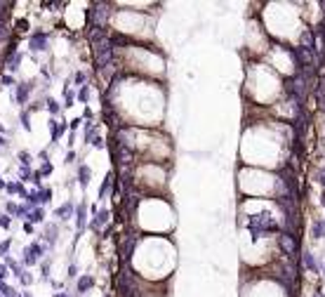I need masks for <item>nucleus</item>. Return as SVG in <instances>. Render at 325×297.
Returning a JSON list of instances; mask_svg holds the SVG:
<instances>
[{"label":"nucleus","mask_w":325,"mask_h":297,"mask_svg":"<svg viewBox=\"0 0 325 297\" xmlns=\"http://www.w3.org/2000/svg\"><path fill=\"white\" fill-rule=\"evenodd\" d=\"M42 253H45V248H42L41 243L28 245L26 250H24V255H26V257H24V262H26V264H36V262L42 257Z\"/></svg>","instance_id":"obj_1"},{"label":"nucleus","mask_w":325,"mask_h":297,"mask_svg":"<svg viewBox=\"0 0 325 297\" xmlns=\"http://www.w3.org/2000/svg\"><path fill=\"white\" fill-rule=\"evenodd\" d=\"M71 215H73V203H68V201L64 203V205H59V208L54 210V217H59L61 222H66Z\"/></svg>","instance_id":"obj_2"},{"label":"nucleus","mask_w":325,"mask_h":297,"mask_svg":"<svg viewBox=\"0 0 325 297\" xmlns=\"http://www.w3.org/2000/svg\"><path fill=\"white\" fill-rule=\"evenodd\" d=\"M45 45H47V36L45 33H36L33 41H31V47L33 50H45Z\"/></svg>","instance_id":"obj_3"},{"label":"nucleus","mask_w":325,"mask_h":297,"mask_svg":"<svg viewBox=\"0 0 325 297\" xmlns=\"http://www.w3.org/2000/svg\"><path fill=\"white\" fill-rule=\"evenodd\" d=\"M90 177H92L90 168H87V165H81V170H78V182H81V187H87V184H90Z\"/></svg>","instance_id":"obj_4"},{"label":"nucleus","mask_w":325,"mask_h":297,"mask_svg":"<svg viewBox=\"0 0 325 297\" xmlns=\"http://www.w3.org/2000/svg\"><path fill=\"white\" fill-rule=\"evenodd\" d=\"M311 233H313V238H323L325 236V219H316V222H313Z\"/></svg>","instance_id":"obj_5"},{"label":"nucleus","mask_w":325,"mask_h":297,"mask_svg":"<svg viewBox=\"0 0 325 297\" xmlns=\"http://www.w3.org/2000/svg\"><path fill=\"white\" fill-rule=\"evenodd\" d=\"M57 233H59V229H57V224H50L47 229H45V241L50 245L57 243Z\"/></svg>","instance_id":"obj_6"},{"label":"nucleus","mask_w":325,"mask_h":297,"mask_svg":"<svg viewBox=\"0 0 325 297\" xmlns=\"http://www.w3.org/2000/svg\"><path fill=\"white\" fill-rule=\"evenodd\" d=\"M76 222H78V229H85V222H87V217H85V205H78V210H76Z\"/></svg>","instance_id":"obj_7"},{"label":"nucleus","mask_w":325,"mask_h":297,"mask_svg":"<svg viewBox=\"0 0 325 297\" xmlns=\"http://www.w3.org/2000/svg\"><path fill=\"white\" fill-rule=\"evenodd\" d=\"M92 283H95V278H92V276H82L81 281H78V290H81V293H85V288H90Z\"/></svg>","instance_id":"obj_8"},{"label":"nucleus","mask_w":325,"mask_h":297,"mask_svg":"<svg viewBox=\"0 0 325 297\" xmlns=\"http://www.w3.org/2000/svg\"><path fill=\"white\" fill-rule=\"evenodd\" d=\"M42 217H45V212H42V208H36L31 215H28V219L31 222H42Z\"/></svg>","instance_id":"obj_9"},{"label":"nucleus","mask_w":325,"mask_h":297,"mask_svg":"<svg viewBox=\"0 0 325 297\" xmlns=\"http://www.w3.org/2000/svg\"><path fill=\"white\" fill-rule=\"evenodd\" d=\"M304 262H306V269L316 274V259H311V253H304Z\"/></svg>","instance_id":"obj_10"},{"label":"nucleus","mask_w":325,"mask_h":297,"mask_svg":"<svg viewBox=\"0 0 325 297\" xmlns=\"http://www.w3.org/2000/svg\"><path fill=\"white\" fill-rule=\"evenodd\" d=\"M47 111H50V113H59V104H57L54 99H47Z\"/></svg>","instance_id":"obj_11"},{"label":"nucleus","mask_w":325,"mask_h":297,"mask_svg":"<svg viewBox=\"0 0 325 297\" xmlns=\"http://www.w3.org/2000/svg\"><path fill=\"white\" fill-rule=\"evenodd\" d=\"M87 97H90V87H82L81 90V102H85Z\"/></svg>","instance_id":"obj_12"},{"label":"nucleus","mask_w":325,"mask_h":297,"mask_svg":"<svg viewBox=\"0 0 325 297\" xmlns=\"http://www.w3.org/2000/svg\"><path fill=\"white\" fill-rule=\"evenodd\" d=\"M73 158H76V153H73V151H71V153H66V165H68V163H73Z\"/></svg>","instance_id":"obj_13"},{"label":"nucleus","mask_w":325,"mask_h":297,"mask_svg":"<svg viewBox=\"0 0 325 297\" xmlns=\"http://www.w3.org/2000/svg\"><path fill=\"white\" fill-rule=\"evenodd\" d=\"M0 278H5V267H0Z\"/></svg>","instance_id":"obj_14"}]
</instances>
